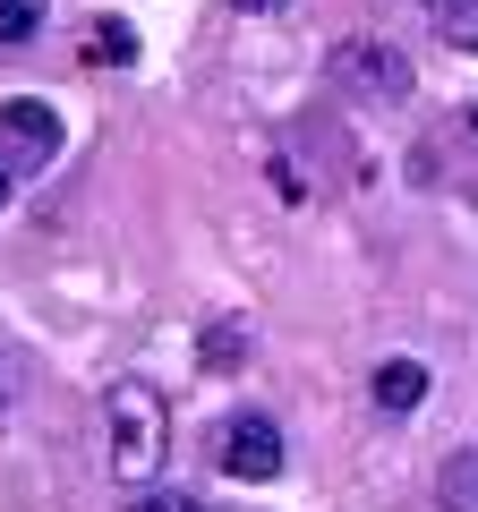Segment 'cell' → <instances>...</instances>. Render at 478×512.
Here are the masks:
<instances>
[{
	"label": "cell",
	"instance_id": "obj_1",
	"mask_svg": "<svg viewBox=\"0 0 478 512\" xmlns=\"http://www.w3.org/2000/svg\"><path fill=\"white\" fill-rule=\"evenodd\" d=\"M103 444H111V478L120 487H154V470L171 461V402L163 384L120 376L103 393Z\"/></svg>",
	"mask_w": 478,
	"mask_h": 512
},
{
	"label": "cell",
	"instance_id": "obj_2",
	"mask_svg": "<svg viewBox=\"0 0 478 512\" xmlns=\"http://www.w3.org/2000/svg\"><path fill=\"white\" fill-rule=\"evenodd\" d=\"M325 86H333V94H350V103H376V111H393V103H410L419 69H410V52H393V43H376V35H350V43H333V60H325Z\"/></svg>",
	"mask_w": 478,
	"mask_h": 512
},
{
	"label": "cell",
	"instance_id": "obj_3",
	"mask_svg": "<svg viewBox=\"0 0 478 512\" xmlns=\"http://www.w3.org/2000/svg\"><path fill=\"white\" fill-rule=\"evenodd\" d=\"M214 461H222V478H239V487H274L282 461H291L282 419L274 410H231V419L214 427Z\"/></svg>",
	"mask_w": 478,
	"mask_h": 512
},
{
	"label": "cell",
	"instance_id": "obj_4",
	"mask_svg": "<svg viewBox=\"0 0 478 512\" xmlns=\"http://www.w3.org/2000/svg\"><path fill=\"white\" fill-rule=\"evenodd\" d=\"M52 154H60V111L43 94H9L0 103V163L26 180V171H52Z\"/></svg>",
	"mask_w": 478,
	"mask_h": 512
},
{
	"label": "cell",
	"instance_id": "obj_5",
	"mask_svg": "<svg viewBox=\"0 0 478 512\" xmlns=\"http://www.w3.org/2000/svg\"><path fill=\"white\" fill-rule=\"evenodd\" d=\"M427 359H376V376H368V402L385 410V419H410V410L427 402Z\"/></svg>",
	"mask_w": 478,
	"mask_h": 512
},
{
	"label": "cell",
	"instance_id": "obj_6",
	"mask_svg": "<svg viewBox=\"0 0 478 512\" xmlns=\"http://www.w3.org/2000/svg\"><path fill=\"white\" fill-rule=\"evenodd\" d=\"M248 359H257V333H248V316H214V325L197 333V367H205V376H239Z\"/></svg>",
	"mask_w": 478,
	"mask_h": 512
},
{
	"label": "cell",
	"instance_id": "obj_7",
	"mask_svg": "<svg viewBox=\"0 0 478 512\" xmlns=\"http://www.w3.org/2000/svg\"><path fill=\"white\" fill-rule=\"evenodd\" d=\"M86 60L94 69H137V26L129 18H94L86 26Z\"/></svg>",
	"mask_w": 478,
	"mask_h": 512
},
{
	"label": "cell",
	"instance_id": "obj_8",
	"mask_svg": "<svg viewBox=\"0 0 478 512\" xmlns=\"http://www.w3.org/2000/svg\"><path fill=\"white\" fill-rule=\"evenodd\" d=\"M419 18H436V35L453 52H478V0H410Z\"/></svg>",
	"mask_w": 478,
	"mask_h": 512
},
{
	"label": "cell",
	"instance_id": "obj_9",
	"mask_svg": "<svg viewBox=\"0 0 478 512\" xmlns=\"http://www.w3.org/2000/svg\"><path fill=\"white\" fill-rule=\"evenodd\" d=\"M43 18H52V0H0V52L35 43V35H43Z\"/></svg>",
	"mask_w": 478,
	"mask_h": 512
},
{
	"label": "cell",
	"instance_id": "obj_10",
	"mask_svg": "<svg viewBox=\"0 0 478 512\" xmlns=\"http://www.w3.org/2000/svg\"><path fill=\"white\" fill-rule=\"evenodd\" d=\"M436 504H444V512H478V453L444 461V478H436Z\"/></svg>",
	"mask_w": 478,
	"mask_h": 512
},
{
	"label": "cell",
	"instance_id": "obj_11",
	"mask_svg": "<svg viewBox=\"0 0 478 512\" xmlns=\"http://www.w3.org/2000/svg\"><path fill=\"white\" fill-rule=\"evenodd\" d=\"M129 512H205V504H197V495H137Z\"/></svg>",
	"mask_w": 478,
	"mask_h": 512
},
{
	"label": "cell",
	"instance_id": "obj_12",
	"mask_svg": "<svg viewBox=\"0 0 478 512\" xmlns=\"http://www.w3.org/2000/svg\"><path fill=\"white\" fill-rule=\"evenodd\" d=\"M231 9H239V18H274L282 0H231Z\"/></svg>",
	"mask_w": 478,
	"mask_h": 512
},
{
	"label": "cell",
	"instance_id": "obj_13",
	"mask_svg": "<svg viewBox=\"0 0 478 512\" xmlns=\"http://www.w3.org/2000/svg\"><path fill=\"white\" fill-rule=\"evenodd\" d=\"M9 197H18V171H9V163H0V214H9Z\"/></svg>",
	"mask_w": 478,
	"mask_h": 512
},
{
	"label": "cell",
	"instance_id": "obj_14",
	"mask_svg": "<svg viewBox=\"0 0 478 512\" xmlns=\"http://www.w3.org/2000/svg\"><path fill=\"white\" fill-rule=\"evenodd\" d=\"M461 137H470V146H478V103H461Z\"/></svg>",
	"mask_w": 478,
	"mask_h": 512
},
{
	"label": "cell",
	"instance_id": "obj_15",
	"mask_svg": "<svg viewBox=\"0 0 478 512\" xmlns=\"http://www.w3.org/2000/svg\"><path fill=\"white\" fill-rule=\"evenodd\" d=\"M9 402H18V384H9V367H0V410H9Z\"/></svg>",
	"mask_w": 478,
	"mask_h": 512
}]
</instances>
